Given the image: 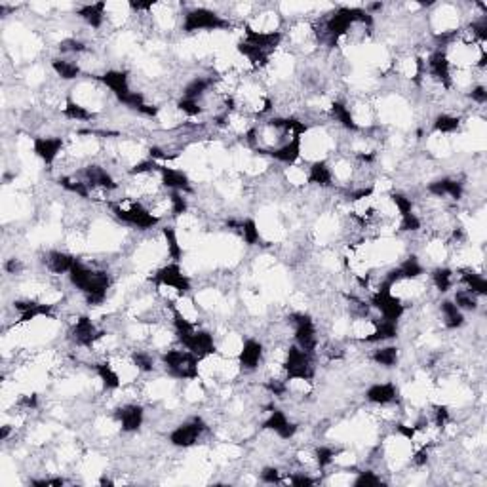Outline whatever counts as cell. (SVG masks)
<instances>
[{"label": "cell", "instance_id": "7dc6e473", "mask_svg": "<svg viewBox=\"0 0 487 487\" xmlns=\"http://www.w3.org/2000/svg\"><path fill=\"white\" fill-rule=\"evenodd\" d=\"M432 419H434V426H436L438 430L445 429L449 419H451L448 405H434V417H432Z\"/></svg>", "mask_w": 487, "mask_h": 487}, {"label": "cell", "instance_id": "484cf974", "mask_svg": "<svg viewBox=\"0 0 487 487\" xmlns=\"http://www.w3.org/2000/svg\"><path fill=\"white\" fill-rule=\"evenodd\" d=\"M227 227L229 229H236L246 246L261 244V231H259V224H257V221L253 217L240 219V221H229Z\"/></svg>", "mask_w": 487, "mask_h": 487}, {"label": "cell", "instance_id": "52a82bcc", "mask_svg": "<svg viewBox=\"0 0 487 487\" xmlns=\"http://www.w3.org/2000/svg\"><path fill=\"white\" fill-rule=\"evenodd\" d=\"M289 324L293 327L295 345L307 353L315 354L318 348V329H316L315 320L307 312H293L289 316Z\"/></svg>", "mask_w": 487, "mask_h": 487}, {"label": "cell", "instance_id": "8992f818", "mask_svg": "<svg viewBox=\"0 0 487 487\" xmlns=\"http://www.w3.org/2000/svg\"><path fill=\"white\" fill-rule=\"evenodd\" d=\"M372 308H375L383 320L400 322L405 315V305L400 295L392 293V288H377L369 299Z\"/></svg>", "mask_w": 487, "mask_h": 487}, {"label": "cell", "instance_id": "d6a6232c", "mask_svg": "<svg viewBox=\"0 0 487 487\" xmlns=\"http://www.w3.org/2000/svg\"><path fill=\"white\" fill-rule=\"evenodd\" d=\"M461 124L462 122L459 116L449 115V113H442V115H438L436 118H434V122H432V129H434V134L451 135L461 129Z\"/></svg>", "mask_w": 487, "mask_h": 487}, {"label": "cell", "instance_id": "e575fe53", "mask_svg": "<svg viewBox=\"0 0 487 487\" xmlns=\"http://www.w3.org/2000/svg\"><path fill=\"white\" fill-rule=\"evenodd\" d=\"M430 278H432V284H434V288L440 293H448L449 289L453 288V284H455V272L449 269V267H436V269L432 270Z\"/></svg>", "mask_w": 487, "mask_h": 487}, {"label": "cell", "instance_id": "e0dca14e", "mask_svg": "<svg viewBox=\"0 0 487 487\" xmlns=\"http://www.w3.org/2000/svg\"><path fill=\"white\" fill-rule=\"evenodd\" d=\"M265 154L270 156L272 160L280 162V164H286V166L289 167L295 166L303 154V137L301 135H293L289 141H286L284 145L272 148V151H269V153Z\"/></svg>", "mask_w": 487, "mask_h": 487}, {"label": "cell", "instance_id": "7bdbcfd3", "mask_svg": "<svg viewBox=\"0 0 487 487\" xmlns=\"http://www.w3.org/2000/svg\"><path fill=\"white\" fill-rule=\"evenodd\" d=\"M356 478L353 480L354 487H375V486H383V480L381 476H377L373 470H358L354 472Z\"/></svg>", "mask_w": 487, "mask_h": 487}, {"label": "cell", "instance_id": "7a4b0ae2", "mask_svg": "<svg viewBox=\"0 0 487 487\" xmlns=\"http://www.w3.org/2000/svg\"><path fill=\"white\" fill-rule=\"evenodd\" d=\"M110 212L115 213V217L118 219V221L129 224V227H134L137 231L154 229V227H158L162 221V219L156 217L143 202H128V204L115 202V204H110Z\"/></svg>", "mask_w": 487, "mask_h": 487}, {"label": "cell", "instance_id": "74e56055", "mask_svg": "<svg viewBox=\"0 0 487 487\" xmlns=\"http://www.w3.org/2000/svg\"><path fill=\"white\" fill-rule=\"evenodd\" d=\"M337 455H339L337 449L329 448V445H320V448L315 449V464L320 470H326L337 461Z\"/></svg>", "mask_w": 487, "mask_h": 487}, {"label": "cell", "instance_id": "9c48e42d", "mask_svg": "<svg viewBox=\"0 0 487 487\" xmlns=\"http://www.w3.org/2000/svg\"><path fill=\"white\" fill-rule=\"evenodd\" d=\"M424 71L429 72V77L434 80L436 84H440L442 88L449 90L453 82V72H451V61H449V56L445 50H434L429 56V61L424 63Z\"/></svg>", "mask_w": 487, "mask_h": 487}, {"label": "cell", "instance_id": "2e32d148", "mask_svg": "<svg viewBox=\"0 0 487 487\" xmlns=\"http://www.w3.org/2000/svg\"><path fill=\"white\" fill-rule=\"evenodd\" d=\"M263 430L274 432L280 440H291L297 434L299 426L293 421H289L288 415L282 410H272L263 421Z\"/></svg>", "mask_w": 487, "mask_h": 487}, {"label": "cell", "instance_id": "7402d4cb", "mask_svg": "<svg viewBox=\"0 0 487 487\" xmlns=\"http://www.w3.org/2000/svg\"><path fill=\"white\" fill-rule=\"evenodd\" d=\"M334 181L335 179L331 164L327 160H324V158L315 160L307 170V185L320 186V189H331V186L335 185Z\"/></svg>", "mask_w": 487, "mask_h": 487}, {"label": "cell", "instance_id": "c3c4849f", "mask_svg": "<svg viewBox=\"0 0 487 487\" xmlns=\"http://www.w3.org/2000/svg\"><path fill=\"white\" fill-rule=\"evenodd\" d=\"M468 97H470V99H472L476 105H486L487 103V88L483 86V84H474V86L470 88V94H468Z\"/></svg>", "mask_w": 487, "mask_h": 487}, {"label": "cell", "instance_id": "4dcf8cb0", "mask_svg": "<svg viewBox=\"0 0 487 487\" xmlns=\"http://www.w3.org/2000/svg\"><path fill=\"white\" fill-rule=\"evenodd\" d=\"M51 69H53V72H56L61 80H77V78L82 75L80 63H75L71 59L65 58L51 59Z\"/></svg>", "mask_w": 487, "mask_h": 487}, {"label": "cell", "instance_id": "7c38bea8", "mask_svg": "<svg viewBox=\"0 0 487 487\" xmlns=\"http://www.w3.org/2000/svg\"><path fill=\"white\" fill-rule=\"evenodd\" d=\"M265 358V346L261 341L257 339H246L240 345V350L236 354V362L240 372L251 373L255 372L257 367L261 365Z\"/></svg>", "mask_w": 487, "mask_h": 487}, {"label": "cell", "instance_id": "60d3db41", "mask_svg": "<svg viewBox=\"0 0 487 487\" xmlns=\"http://www.w3.org/2000/svg\"><path fill=\"white\" fill-rule=\"evenodd\" d=\"M167 202H170V212H172L173 217H181V215H185L186 210H189L185 193H181V191H170Z\"/></svg>", "mask_w": 487, "mask_h": 487}, {"label": "cell", "instance_id": "d4e9b609", "mask_svg": "<svg viewBox=\"0 0 487 487\" xmlns=\"http://www.w3.org/2000/svg\"><path fill=\"white\" fill-rule=\"evenodd\" d=\"M373 329L372 334L365 335L364 343L367 345H379V343H386V341L396 339L400 329H398V322H391V320H373Z\"/></svg>", "mask_w": 487, "mask_h": 487}, {"label": "cell", "instance_id": "ab89813d", "mask_svg": "<svg viewBox=\"0 0 487 487\" xmlns=\"http://www.w3.org/2000/svg\"><path fill=\"white\" fill-rule=\"evenodd\" d=\"M175 107L179 110L181 115L189 116V118H194L204 113V107H202V101L200 99H191V97H181L179 101L175 103Z\"/></svg>", "mask_w": 487, "mask_h": 487}, {"label": "cell", "instance_id": "cb8c5ba5", "mask_svg": "<svg viewBox=\"0 0 487 487\" xmlns=\"http://www.w3.org/2000/svg\"><path fill=\"white\" fill-rule=\"evenodd\" d=\"M107 10L109 4L107 2H96V4H84L77 10V15L91 29H101L107 20Z\"/></svg>", "mask_w": 487, "mask_h": 487}, {"label": "cell", "instance_id": "681fc988", "mask_svg": "<svg viewBox=\"0 0 487 487\" xmlns=\"http://www.w3.org/2000/svg\"><path fill=\"white\" fill-rule=\"evenodd\" d=\"M4 270H6L8 274H20L21 270H23V263H21L20 259H8L6 263H4Z\"/></svg>", "mask_w": 487, "mask_h": 487}, {"label": "cell", "instance_id": "f35d334b", "mask_svg": "<svg viewBox=\"0 0 487 487\" xmlns=\"http://www.w3.org/2000/svg\"><path fill=\"white\" fill-rule=\"evenodd\" d=\"M478 295H474L472 291H468V289H459L455 293V305L459 308H461L462 312L467 310V312H476L478 310Z\"/></svg>", "mask_w": 487, "mask_h": 487}, {"label": "cell", "instance_id": "277c9868", "mask_svg": "<svg viewBox=\"0 0 487 487\" xmlns=\"http://www.w3.org/2000/svg\"><path fill=\"white\" fill-rule=\"evenodd\" d=\"M284 375L288 381H312L315 379V354L291 345L284 356Z\"/></svg>", "mask_w": 487, "mask_h": 487}, {"label": "cell", "instance_id": "bcb514c9", "mask_svg": "<svg viewBox=\"0 0 487 487\" xmlns=\"http://www.w3.org/2000/svg\"><path fill=\"white\" fill-rule=\"evenodd\" d=\"M259 480L263 481V483L274 486V483H282L284 478H282V472H280L276 467H265L263 470L259 472Z\"/></svg>", "mask_w": 487, "mask_h": 487}, {"label": "cell", "instance_id": "30bf717a", "mask_svg": "<svg viewBox=\"0 0 487 487\" xmlns=\"http://www.w3.org/2000/svg\"><path fill=\"white\" fill-rule=\"evenodd\" d=\"M103 335H105V331H101V329L96 326V322L86 315L78 316L75 326L71 327L72 343L77 346H80V348H88V350H91V348L96 346V343L101 339Z\"/></svg>", "mask_w": 487, "mask_h": 487}, {"label": "cell", "instance_id": "b9f144b4", "mask_svg": "<svg viewBox=\"0 0 487 487\" xmlns=\"http://www.w3.org/2000/svg\"><path fill=\"white\" fill-rule=\"evenodd\" d=\"M129 362H132V365L137 369V373H148L154 369V358L148 353H145V350H135V353H132Z\"/></svg>", "mask_w": 487, "mask_h": 487}, {"label": "cell", "instance_id": "ffe728a7", "mask_svg": "<svg viewBox=\"0 0 487 487\" xmlns=\"http://www.w3.org/2000/svg\"><path fill=\"white\" fill-rule=\"evenodd\" d=\"M158 177H160L162 186H166L167 191H181V193H193L191 179L183 170H175V167L162 166L158 167Z\"/></svg>", "mask_w": 487, "mask_h": 487}, {"label": "cell", "instance_id": "1f68e13d", "mask_svg": "<svg viewBox=\"0 0 487 487\" xmlns=\"http://www.w3.org/2000/svg\"><path fill=\"white\" fill-rule=\"evenodd\" d=\"M63 116L67 118V120H72V122H88L91 120V118H96V113L88 109V107L82 105V103L75 101V99L69 97V99L65 101Z\"/></svg>", "mask_w": 487, "mask_h": 487}, {"label": "cell", "instance_id": "5bb4252c", "mask_svg": "<svg viewBox=\"0 0 487 487\" xmlns=\"http://www.w3.org/2000/svg\"><path fill=\"white\" fill-rule=\"evenodd\" d=\"M99 82L107 88V90L116 97V101L122 103L126 97L132 94V86H129V77L126 71H118V69H110L103 75L96 77Z\"/></svg>", "mask_w": 487, "mask_h": 487}, {"label": "cell", "instance_id": "f1b7e54d", "mask_svg": "<svg viewBox=\"0 0 487 487\" xmlns=\"http://www.w3.org/2000/svg\"><path fill=\"white\" fill-rule=\"evenodd\" d=\"M97 377L101 381V385L105 391H118L122 386V377L120 373L116 372L115 365L110 362H99V364L94 365Z\"/></svg>", "mask_w": 487, "mask_h": 487}, {"label": "cell", "instance_id": "8d00e7d4", "mask_svg": "<svg viewBox=\"0 0 487 487\" xmlns=\"http://www.w3.org/2000/svg\"><path fill=\"white\" fill-rule=\"evenodd\" d=\"M59 185L63 186L67 193L77 194L80 198H88L90 196V186L84 179H77V177H71V175H65L59 179Z\"/></svg>", "mask_w": 487, "mask_h": 487}, {"label": "cell", "instance_id": "836d02e7", "mask_svg": "<svg viewBox=\"0 0 487 487\" xmlns=\"http://www.w3.org/2000/svg\"><path fill=\"white\" fill-rule=\"evenodd\" d=\"M398 360H400V348L398 346H381L377 350H373L372 362L381 365V367H396Z\"/></svg>", "mask_w": 487, "mask_h": 487}, {"label": "cell", "instance_id": "ba28073f", "mask_svg": "<svg viewBox=\"0 0 487 487\" xmlns=\"http://www.w3.org/2000/svg\"><path fill=\"white\" fill-rule=\"evenodd\" d=\"M205 430H208V424L204 423V419H202V417H194L191 421L181 423L179 426H175V429L170 432L167 440H170V443H172L173 448L189 449L198 443V440L202 438V434H204Z\"/></svg>", "mask_w": 487, "mask_h": 487}, {"label": "cell", "instance_id": "d6986e66", "mask_svg": "<svg viewBox=\"0 0 487 487\" xmlns=\"http://www.w3.org/2000/svg\"><path fill=\"white\" fill-rule=\"evenodd\" d=\"M84 181L88 183L90 189H99V191H105V193H110V191H116L118 189V183L110 175L105 167L96 166V164H90L88 167H84Z\"/></svg>", "mask_w": 487, "mask_h": 487}, {"label": "cell", "instance_id": "f546056e", "mask_svg": "<svg viewBox=\"0 0 487 487\" xmlns=\"http://www.w3.org/2000/svg\"><path fill=\"white\" fill-rule=\"evenodd\" d=\"M461 284L464 286V289L472 291L478 297H486L487 295V280L480 272H474L472 269H464L461 270Z\"/></svg>", "mask_w": 487, "mask_h": 487}, {"label": "cell", "instance_id": "ac0fdd59", "mask_svg": "<svg viewBox=\"0 0 487 487\" xmlns=\"http://www.w3.org/2000/svg\"><path fill=\"white\" fill-rule=\"evenodd\" d=\"M426 191L436 198H449L453 202H459L464 196V185L459 179H451V177L432 181L426 185Z\"/></svg>", "mask_w": 487, "mask_h": 487}, {"label": "cell", "instance_id": "44dd1931", "mask_svg": "<svg viewBox=\"0 0 487 487\" xmlns=\"http://www.w3.org/2000/svg\"><path fill=\"white\" fill-rule=\"evenodd\" d=\"M400 391L394 383H373L367 391H365V400L373 405H391L396 404Z\"/></svg>", "mask_w": 487, "mask_h": 487}, {"label": "cell", "instance_id": "8fae6325", "mask_svg": "<svg viewBox=\"0 0 487 487\" xmlns=\"http://www.w3.org/2000/svg\"><path fill=\"white\" fill-rule=\"evenodd\" d=\"M183 348L191 350V353H193L194 356H198L200 360L213 358V356L217 354L215 337H213L212 331L202 329V327H196V329H194V334L183 343Z\"/></svg>", "mask_w": 487, "mask_h": 487}, {"label": "cell", "instance_id": "4316f807", "mask_svg": "<svg viewBox=\"0 0 487 487\" xmlns=\"http://www.w3.org/2000/svg\"><path fill=\"white\" fill-rule=\"evenodd\" d=\"M329 115H331V118L339 124L341 128L348 129V132H360V126L356 124V120H354L353 109H350L345 101H341V99L331 101V105H329Z\"/></svg>", "mask_w": 487, "mask_h": 487}, {"label": "cell", "instance_id": "603a6c76", "mask_svg": "<svg viewBox=\"0 0 487 487\" xmlns=\"http://www.w3.org/2000/svg\"><path fill=\"white\" fill-rule=\"evenodd\" d=\"M75 263H77V257L71 255V253H67V251L51 250L44 255L46 269L50 270L51 274H56V276L69 274Z\"/></svg>", "mask_w": 487, "mask_h": 487}, {"label": "cell", "instance_id": "83f0119b", "mask_svg": "<svg viewBox=\"0 0 487 487\" xmlns=\"http://www.w3.org/2000/svg\"><path fill=\"white\" fill-rule=\"evenodd\" d=\"M440 315H442L443 326L448 329H459V327L464 326V315L453 299H443L440 303Z\"/></svg>", "mask_w": 487, "mask_h": 487}, {"label": "cell", "instance_id": "d590c367", "mask_svg": "<svg viewBox=\"0 0 487 487\" xmlns=\"http://www.w3.org/2000/svg\"><path fill=\"white\" fill-rule=\"evenodd\" d=\"M162 236L166 240L167 257H170L172 261H175V263H179L181 257H183V246L179 244L177 231H175L173 227H164V229H162Z\"/></svg>", "mask_w": 487, "mask_h": 487}, {"label": "cell", "instance_id": "4fadbf2b", "mask_svg": "<svg viewBox=\"0 0 487 487\" xmlns=\"http://www.w3.org/2000/svg\"><path fill=\"white\" fill-rule=\"evenodd\" d=\"M63 137H51V135H39L32 139V153L37 158L44 162L46 166H51L58 160L59 154L63 153Z\"/></svg>", "mask_w": 487, "mask_h": 487}, {"label": "cell", "instance_id": "9a60e30c", "mask_svg": "<svg viewBox=\"0 0 487 487\" xmlns=\"http://www.w3.org/2000/svg\"><path fill=\"white\" fill-rule=\"evenodd\" d=\"M115 419L122 432H137L145 423V410L139 404H124L115 411Z\"/></svg>", "mask_w": 487, "mask_h": 487}, {"label": "cell", "instance_id": "5b68a950", "mask_svg": "<svg viewBox=\"0 0 487 487\" xmlns=\"http://www.w3.org/2000/svg\"><path fill=\"white\" fill-rule=\"evenodd\" d=\"M151 282L156 286V288H167L177 293V297H186L193 289V284H191V278L183 272V269L179 267V263L164 265L160 269L156 270L153 276H151Z\"/></svg>", "mask_w": 487, "mask_h": 487}, {"label": "cell", "instance_id": "3957f363", "mask_svg": "<svg viewBox=\"0 0 487 487\" xmlns=\"http://www.w3.org/2000/svg\"><path fill=\"white\" fill-rule=\"evenodd\" d=\"M231 27V21L224 20L221 13H217L215 10H210V8H193L189 10L183 15V32L186 34H194V32H215V31H224Z\"/></svg>", "mask_w": 487, "mask_h": 487}, {"label": "cell", "instance_id": "f6af8a7d", "mask_svg": "<svg viewBox=\"0 0 487 487\" xmlns=\"http://www.w3.org/2000/svg\"><path fill=\"white\" fill-rule=\"evenodd\" d=\"M282 483H288V486H293V487H307V486H315V483H318V480L312 478L310 474H307V472H293V474H289Z\"/></svg>", "mask_w": 487, "mask_h": 487}, {"label": "cell", "instance_id": "6da1fadb", "mask_svg": "<svg viewBox=\"0 0 487 487\" xmlns=\"http://www.w3.org/2000/svg\"><path fill=\"white\" fill-rule=\"evenodd\" d=\"M160 362L164 369L172 379L177 381H198L200 379V364L202 360L194 356L186 348H170L164 350L160 356Z\"/></svg>", "mask_w": 487, "mask_h": 487}, {"label": "cell", "instance_id": "ee69618b", "mask_svg": "<svg viewBox=\"0 0 487 487\" xmlns=\"http://www.w3.org/2000/svg\"><path fill=\"white\" fill-rule=\"evenodd\" d=\"M400 231L402 232H417L421 231V227H423V221H421V217L417 215L415 212L407 213V215H404V217H400Z\"/></svg>", "mask_w": 487, "mask_h": 487}]
</instances>
